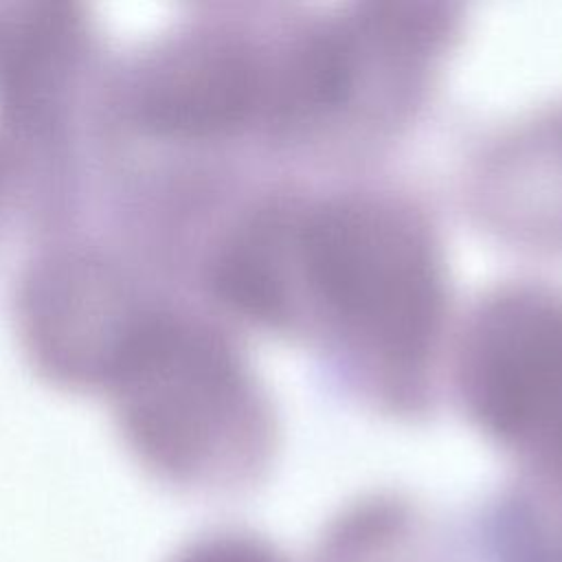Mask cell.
<instances>
[{
	"label": "cell",
	"mask_w": 562,
	"mask_h": 562,
	"mask_svg": "<svg viewBox=\"0 0 562 562\" xmlns=\"http://www.w3.org/2000/svg\"><path fill=\"white\" fill-rule=\"evenodd\" d=\"M217 283L231 303L268 318L283 316L290 290L303 294L353 351L395 373L419 369L443 312L428 228L375 198L329 202L290 224L244 226L220 255Z\"/></svg>",
	"instance_id": "obj_1"
},
{
	"label": "cell",
	"mask_w": 562,
	"mask_h": 562,
	"mask_svg": "<svg viewBox=\"0 0 562 562\" xmlns=\"http://www.w3.org/2000/svg\"><path fill=\"white\" fill-rule=\"evenodd\" d=\"M105 391L125 446L173 483L233 479L268 439L266 404L237 351L187 312L158 307Z\"/></svg>",
	"instance_id": "obj_2"
},
{
	"label": "cell",
	"mask_w": 562,
	"mask_h": 562,
	"mask_svg": "<svg viewBox=\"0 0 562 562\" xmlns=\"http://www.w3.org/2000/svg\"><path fill=\"white\" fill-rule=\"evenodd\" d=\"M299 46L301 40L272 55L239 26L180 29L130 68L123 116L167 143H211L261 119L294 121Z\"/></svg>",
	"instance_id": "obj_3"
},
{
	"label": "cell",
	"mask_w": 562,
	"mask_h": 562,
	"mask_svg": "<svg viewBox=\"0 0 562 562\" xmlns=\"http://www.w3.org/2000/svg\"><path fill=\"white\" fill-rule=\"evenodd\" d=\"M92 53L79 7L0 4V178L33 215L57 211L72 178V112Z\"/></svg>",
	"instance_id": "obj_4"
},
{
	"label": "cell",
	"mask_w": 562,
	"mask_h": 562,
	"mask_svg": "<svg viewBox=\"0 0 562 562\" xmlns=\"http://www.w3.org/2000/svg\"><path fill=\"white\" fill-rule=\"evenodd\" d=\"M138 274L90 244H57L22 272L13 316L20 345L48 382L108 389L156 314Z\"/></svg>",
	"instance_id": "obj_5"
},
{
	"label": "cell",
	"mask_w": 562,
	"mask_h": 562,
	"mask_svg": "<svg viewBox=\"0 0 562 562\" xmlns=\"http://www.w3.org/2000/svg\"><path fill=\"white\" fill-rule=\"evenodd\" d=\"M463 378L487 430L562 483V296L516 290L494 299L468 336Z\"/></svg>",
	"instance_id": "obj_6"
},
{
	"label": "cell",
	"mask_w": 562,
	"mask_h": 562,
	"mask_svg": "<svg viewBox=\"0 0 562 562\" xmlns=\"http://www.w3.org/2000/svg\"><path fill=\"white\" fill-rule=\"evenodd\" d=\"M173 562H279L268 549L244 538H211L184 549Z\"/></svg>",
	"instance_id": "obj_7"
},
{
	"label": "cell",
	"mask_w": 562,
	"mask_h": 562,
	"mask_svg": "<svg viewBox=\"0 0 562 562\" xmlns=\"http://www.w3.org/2000/svg\"><path fill=\"white\" fill-rule=\"evenodd\" d=\"M4 202V187H2V178H0V204Z\"/></svg>",
	"instance_id": "obj_8"
}]
</instances>
